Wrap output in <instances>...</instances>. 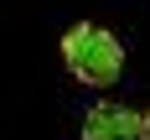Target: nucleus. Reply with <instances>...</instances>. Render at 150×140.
<instances>
[{"instance_id": "nucleus-3", "label": "nucleus", "mask_w": 150, "mask_h": 140, "mask_svg": "<svg viewBox=\"0 0 150 140\" xmlns=\"http://www.w3.org/2000/svg\"><path fill=\"white\" fill-rule=\"evenodd\" d=\"M140 140H150V109L140 114Z\"/></svg>"}, {"instance_id": "nucleus-1", "label": "nucleus", "mask_w": 150, "mask_h": 140, "mask_svg": "<svg viewBox=\"0 0 150 140\" xmlns=\"http://www.w3.org/2000/svg\"><path fill=\"white\" fill-rule=\"evenodd\" d=\"M62 62H67V73L78 78V83H88V88H109L114 78L124 73V47L114 31L104 26H73L67 36H62Z\"/></svg>"}, {"instance_id": "nucleus-2", "label": "nucleus", "mask_w": 150, "mask_h": 140, "mask_svg": "<svg viewBox=\"0 0 150 140\" xmlns=\"http://www.w3.org/2000/svg\"><path fill=\"white\" fill-rule=\"evenodd\" d=\"M83 140H140V114L124 104H93L83 119Z\"/></svg>"}]
</instances>
